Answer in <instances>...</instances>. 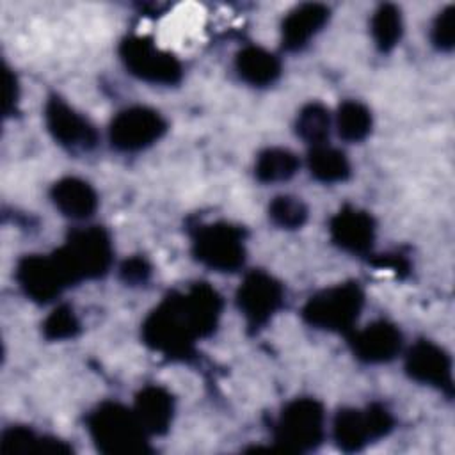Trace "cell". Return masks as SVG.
Here are the masks:
<instances>
[{
	"instance_id": "6da1fadb",
	"label": "cell",
	"mask_w": 455,
	"mask_h": 455,
	"mask_svg": "<svg viewBox=\"0 0 455 455\" xmlns=\"http://www.w3.org/2000/svg\"><path fill=\"white\" fill-rule=\"evenodd\" d=\"M222 297L208 283L190 284L171 293L142 323V338L153 350L169 357H187L199 338L210 336L220 318Z\"/></svg>"
},
{
	"instance_id": "7a4b0ae2",
	"label": "cell",
	"mask_w": 455,
	"mask_h": 455,
	"mask_svg": "<svg viewBox=\"0 0 455 455\" xmlns=\"http://www.w3.org/2000/svg\"><path fill=\"white\" fill-rule=\"evenodd\" d=\"M87 430L96 448L110 455H137L149 451L148 432L133 409L116 402L98 405L87 416Z\"/></svg>"
},
{
	"instance_id": "3957f363",
	"label": "cell",
	"mask_w": 455,
	"mask_h": 455,
	"mask_svg": "<svg viewBox=\"0 0 455 455\" xmlns=\"http://www.w3.org/2000/svg\"><path fill=\"white\" fill-rule=\"evenodd\" d=\"M53 256L69 284H75L84 279L101 277L112 263L114 249L103 228L89 226L73 231Z\"/></svg>"
},
{
	"instance_id": "277c9868",
	"label": "cell",
	"mask_w": 455,
	"mask_h": 455,
	"mask_svg": "<svg viewBox=\"0 0 455 455\" xmlns=\"http://www.w3.org/2000/svg\"><path fill=\"white\" fill-rule=\"evenodd\" d=\"M364 304V293L354 281L336 284L309 297L302 307V318L316 329L350 332Z\"/></svg>"
},
{
	"instance_id": "5b68a950",
	"label": "cell",
	"mask_w": 455,
	"mask_h": 455,
	"mask_svg": "<svg viewBox=\"0 0 455 455\" xmlns=\"http://www.w3.org/2000/svg\"><path fill=\"white\" fill-rule=\"evenodd\" d=\"M323 407L315 398H297L277 418L275 443L286 451L315 450L323 439Z\"/></svg>"
},
{
	"instance_id": "8992f818",
	"label": "cell",
	"mask_w": 455,
	"mask_h": 455,
	"mask_svg": "<svg viewBox=\"0 0 455 455\" xmlns=\"http://www.w3.org/2000/svg\"><path fill=\"white\" fill-rule=\"evenodd\" d=\"M192 252L212 270L235 272L245 261L243 229L228 222L201 226L194 235Z\"/></svg>"
},
{
	"instance_id": "52a82bcc",
	"label": "cell",
	"mask_w": 455,
	"mask_h": 455,
	"mask_svg": "<svg viewBox=\"0 0 455 455\" xmlns=\"http://www.w3.org/2000/svg\"><path fill=\"white\" fill-rule=\"evenodd\" d=\"M119 55L126 69L139 80L158 85H174L183 76L180 60L172 53L158 48L148 37H126L119 46Z\"/></svg>"
},
{
	"instance_id": "ba28073f",
	"label": "cell",
	"mask_w": 455,
	"mask_h": 455,
	"mask_svg": "<svg viewBox=\"0 0 455 455\" xmlns=\"http://www.w3.org/2000/svg\"><path fill=\"white\" fill-rule=\"evenodd\" d=\"M391 428V412L380 403H371L366 409L339 411L334 418L332 434L343 451H359L371 441L387 435Z\"/></svg>"
},
{
	"instance_id": "9c48e42d",
	"label": "cell",
	"mask_w": 455,
	"mask_h": 455,
	"mask_svg": "<svg viewBox=\"0 0 455 455\" xmlns=\"http://www.w3.org/2000/svg\"><path fill=\"white\" fill-rule=\"evenodd\" d=\"M167 130L165 119L153 108L130 107L110 123L108 137L119 151H140L155 144Z\"/></svg>"
},
{
	"instance_id": "30bf717a",
	"label": "cell",
	"mask_w": 455,
	"mask_h": 455,
	"mask_svg": "<svg viewBox=\"0 0 455 455\" xmlns=\"http://www.w3.org/2000/svg\"><path fill=\"white\" fill-rule=\"evenodd\" d=\"M283 284L263 270L249 272L236 291V304L251 327L265 325L283 306Z\"/></svg>"
},
{
	"instance_id": "8fae6325",
	"label": "cell",
	"mask_w": 455,
	"mask_h": 455,
	"mask_svg": "<svg viewBox=\"0 0 455 455\" xmlns=\"http://www.w3.org/2000/svg\"><path fill=\"white\" fill-rule=\"evenodd\" d=\"M16 281L23 293L36 302H50L71 286L53 254L25 256L16 268Z\"/></svg>"
},
{
	"instance_id": "7c38bea8",
	"label": "cell",
	"mask_w": 455,
	"mask_h": 455,
	"mask_svg": "<svg viewBox=\"0 0 455 455\" xmlns=\"http://www.w3.org/2000/svg\"><path fill=\"white\" fill-rule=\"evenodd\" d=\"M44 121L52 137L69 151H89L98 142L94 126L57 96L48 100L44 107Z\"/></svg>"
},
{
	"instance_id": "4fadbf2b",
	"label": "cell",
	"mask_w": 455,
	"mask_h": 455,
	"mask_svg": "<svg viewBox=\"0 0 455 455\" xmlns=\"http://www.w3.org/2000/svg\"><path fill=\"white\" fill-rule=\"evenodd\" d=\"M405 370L407 373L421 382L434 386L448 395L453 389L451 380V359L450 355L435 343L421 339L416 341L405 357Z\"/></svg>"
},
{
	"instance_id": "5bb4252c",
	"label": "cell",
	"mask_w": 455,
	"mask_h": 455,
	"mask_svg": "<svg viewBox=\"0 0 455 455\" xmlns=\"http://www.w3.org/2000/svg\"><path fill=\"white\" fill-rule=\"evenodd\" d=\"M350 347L354 355L364 363H387L398 355L402 348V332L396 325L377 320L354 331Z\"/></svg>"
},
{
	"instance_id": "9a60e30c",
	"label": "cell",
	"mask_w": 455,
	"mask_h": 455,
	"mask_svg": "<svg viewBox=\"0 0 455 455\" xmlns=\"http://www.w3.org/2000/svg\"><path fill=\"white\" fill-rule=\"evenodd\" d=\"M332 242L343 251L364 254L375 240V222L368 212L354 206L341 208L329 222Z\"/></svg>"
},
{
	"instance_id": "2e32d148",
	"label": "cell",
	"mask_w": 455,
	"mask_h": 455,
	"mask_svg": "<svg viewBox=\"0 0 455 455\" xmlns=\"http://www.w3.org/2000/svg\"><path fill=\"white\" fill-rule=\"evenodd\" d=\"M133 412L149 435H162L172 423L174 398L162 386H146L135 396Z\"/></svg>"
},
{
	"instance_id": "e0dca14e",
	"label": "cell",
	"mask_w": 455,
	"mask_h": 455,
	"mask_svg": "<svg viewBox=\"0 0 455 455\" xmlns=\"http://www.w3.org/2000/svg\"><path fill=\"white\" fill-rule=\"evenodd\" d=\"M329 9L322 4H302L283 20L281 34L286 50L304 48L327 23Z\"/></svg>"
},
{
	"instance_id": "ac0fdd59",
	"label": "cell",
	"mask_w": 455,
	"mask_h": 455,
	"mask_svg": "<svg viewBox=\"0 0 455 455\" xmlns=\"http://www.w3.org/2000/svg\"><path fill=\"white\" fill-rule=\"evenodd\" d=\"M52 201L57 210L75 220L87 219L98 206L94 188L80 178H62L52 187Z\"/></svg>"
},
{
	"instance_id": "d6986e66",
	"label": "cell",
	"mask_w": 455,
	"mask_h": 455,
	"mask_svg": "<svg viewBox=\"0 0 455 455\" xmlns=\"http://www.w3.org/2000/svg\"><path fill=\"white\" fill-rule=\"evenodd\" d=\"M235 68L238 76L254 87L274 84L281 75L279 59L261 46H245L236 53Z\"/></svg>"
},
{
	"instance_id": "ffe728a7",
	"label": "cell",
	"mask_w": 455,
	"mask_h": 455,
	"mask_svg": "<svg viewBox=\"0 0 455 455\" xmlns=\"http://www.w3.org/2000/svg\"><path fill=\"white\" fill-rule=\"evenodd\" d=\"M69 451L64 441L37 437L25 427H11L2 434L4 455H66Z\"/></svg>"
},
{
	"instance_id": "44dd1931",
	"label": "cell",
	"mask_w": 455,
	"mask_h": 455,
	"mask_svg": "<svg viewBox=\"0 0 455 455\" xmlns=\"http://www.w3.org/2000/svg\"><path fill=\"white\" fill-rule=\"evenodd\" d=\"M307 167L311 176L322 183H339L350 176V164L345 153L327 144L311 148Z\"/></svg>"
},
{
	"instance_id": "7402d4cb",
	"label": "cell",
	"mask_w": 455,
	"mask_h": 455,
	"mask_svg": "<svg viewBox=\"0 0 455 455\" xmlns=\"http://www.w3.org/2000/svg\"><path fill=\"white\" fill-rule=\"evenodd\" d=\"M295 153L283 148H268L258 155L254 174L261 183H279L290 180L299 171Z\"/></svg>"
},
{
	"instance_id": "603a6c76",
	"label": "cell",
	"mask_w": 455,
	"mask_h": 455,
	"mask_svg": "<svg viewBox=\"0 0 455 455\" xmlns=\"http://www.w3.org/2000/svg\"><path fill=\"white\" fill-rule=\"evenodd\" d=\"M336 128L343 140L359 142L371 132V112L359 101H343L336 114Z\"/></svg>"
},
{
	"instance_id": "cb8c5ba5",
	"label": "cell",
	"mask_w": 455,
	"mask_h": 455,
	"mask_svg": "<svg viewBox=\"0 0 455 455\" xmlns=\"http://www.w3.org/2000/svg\"><path fill=\"white\" fill-rule=\"evenodd\" d=\"M370 30H371V37L380 52L393 50L398 44V41L402 37V30H403L400 9L391 4L380 5L371 16Z\"/></svg>"
},
{
	"instance_id": "d4e9b609",
	"label": "cell",
	"mask_w": 455,
	"mask_h": 455,
	"mask_svg": "<svg viewBox=\"0 0 455 455\" xmlns=\"http://www.w3.org/2000/svg\"><path fill=\"white\" fill-rule=\"evenodd\" d=\"M297 135L311 146L325 144L331 132V114L320 103L306 105L295 121Z\"/></svg>"
},
{
	"instance_id": "484cf974",
	"label": "cell",
	"mask_w": 455,
	"mask_h": 455,
	"mask_svg": "<svg viewBox=\"0 0 455 455\" xmlns=\"http://www.w3.org/2000/svg\"><path fill=\"white\" fill-rule=\"evenodd\" d=\"M270 220L283 229H297L307 219L306 204L293 196H277L268 204Z\"/></svg>"
},
{
	"instance_id": "4316f807",
	"label": "cell",
	"mask_w": 455,
	"mask_h": 455,
	"mask_svg": "<svg viewBox=\"0 0 455 455\" xmlns=\"http://www.w3.org/2000/svg\"><path fill=\"white\" fill-rule=\"evenodd\" d=\"M80 331V322L69 306H57L43 322V334L46 339L62 341L75 338Z\"/></svg>"
},
{
	"instance_id": "83f0119b",
	"label": "cell",
	"mask_w": 455,
	"mask_h": 455,
	"mask_svg": "<svg viewBox=\"0 0 455 455\" xmlns=\"http://www.w3.org/2000/svg\"><path fill=\"white\" fill-rule=\"evenodd\" d=\"M432 43L439 50H451L455 44V9L448 5L434 21L432 27Z\"/></svg>"
},
{
	"instance_id": "f1b7e54d",
	"label": "cell",
	"mask_w": 455,
	"mask_h": 455,
	"mask_svg": "<svg viewBox=\"0 0 455 455\" xmlns=\"http://www.w3.org/2000/svg\"><path fill=\"white\" fill-rule=\"evenodd\" d=\"M149 274H151V267L140 256H133L121 265V277L126 284H142L148 281Z\"/></svg>"
},
{
	"instance_id": "f546056e",
	"label": "cell",
	"mask_w": 455,
	"mask_h": 455,
	"mask_svg": "<svg viewBox=\"0 0 455 455\" xmlns=\"http://www.w3.org/2000/svg\"><path fill=\"white\" fill-rule=\"evenodd\" d=\"M4 76H5V103H4V110H5V114H9L14 108L16 101H18V82H16V76L9 69H5Z\"/></svg>"
}]
</instances>
